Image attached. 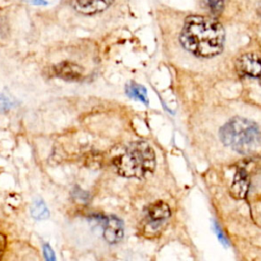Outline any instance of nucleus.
I'll return each instance as SVG.
<instances>
[{
    "mask_svg": "<svg viewBox=\"0 0 261 261\" xmlns=\"http://www.w3.org/2000/svg\"><path fill=\"white\" fill-rule=\"evenodd\" d=\"M170 210L167 204L163 202H157L151 205L147 211V226L152 230L161 227L163 222L169 217Z\"/></svg>",
    "mask_w": 261,
    "mask_h": 261,
    "instance_id": "39448f33",
    "label": "nucleus"
},
{
    "mask_svg": "<svg viewBox=\"0 0 261 261\" xmlns=\"http://www.w3.org/2000/svg\"><path fill=\"white\" fill-rule=\"evenodd\" d=\"M214 227H215V232H216V234L218 236V239H219L223 244H227L226 238L224 237V234L222 233V231L220 230V228L218 227V225H217V224H215V225H214Z\"/></svg>",
    "mask_w": 261,
    "mask_h": 261,
    "instance_id": "4468645a",
    "label": "nucleus"
},
{
    "mask_svg": "<svg viewBox=\"0 0 261 261\" xmlns=\"http://www.w3.org/2000/svg\"><path fill=\"white\" fill-rule=\"evenodd\" d=\"M54 73L65 81H80L83 79V67L71 61H61L53 67Z\"/></svg>",
    "mask_w": 261,
    "mask_h": 261,
    "instance_id": "6e6552de",
    "label": "nucleus"
},
{
    "mask_svg": "<svg viewBox=\"0 0 261 261\" xmlns=\"http://www.w3.org/2000/svg\"><path fill=\"white\" fill-rule=\"evenodd\" d=\"M155 153L152 147L143 141L132 142L113 158V166L124 177L143 178L155 168Z\"/></svg>",
    "mask_w": 261,
    "mask_h": 261,
    "instance_id": "f03ea898",
    "label": "nucleus"
},
{
    "mask_svg": "<svg viewBox=\"0 0 261 261\" xmlns=\"http://www.w3.org/2000/svg\"><path fill=\"white\" fill-rule=\"evenodd\" d=\"M15 105V101L8 95L0 94V114L9 111Z\"/></svg>",
    "mask_w": 261,
    "mask_h": 261,
    "instance_id": "9b49d317",
    "label": "nucleus"
},
{
    "mask_svg": "<svg viewBox=\"0 0 261 261\" xmlns=\"http://www.w3.org/2000/svg\"><path fill=\"white\" fill-rule=\"evenodd\" d=\"M113 0H72L73 8L85 15H92L107 9Z\"/></svg>",
    "mask_w": 261,
    "mask_h": 261,
    "instance_id": "0eeeda50",
    "label": "nucleus"
},
{
    "mask_svg": "<svg viewBox=\"0 0 261 261\" xmlns=\"http://www.w3.org/2000/svg\"><path fill=\"white\" fill-rule=\"evenodd\" d=\"M103 225L104 239L109 244L118 243L123 237V226L121 221L115 216H107L101 220Z\"/></svg>",
    "mask_w": 261,
    "mask_h": 261,
    "instance_id": "423d86ee",
    "label": "nucleus"
},
{
    "mask_svg": "<svg viewBox=\"0 0 261 261\" xmlns=\"http://www.w3.org/2000/svg\"><path fill=\"white\" fill-rule=\"evenodd\" d=\"M240 74L250 77L261 75V59L254 53H245L240 56L236 63Z\"/></svg>",
    "mask_w": 261,
    "mask_h": 261,
    "instance_id": "20e7f679",
    "label": "nucleus"
},
{
    "mask_svg": "<svg viewBox=\"0 0 261 261\" xmlns=\"http://www.w3.org/2000/svg\"><path fill=\"white\" fill-rule=\"evenodd\" d=\"M260 84H261V80H260Z\"/></svg>",
    "mask_w": 261,
    "mask_h": 261,
    "instance_id": "f3484780",
    "label": "nucleus"
},
{
    "mask_svg": "<svg viewBox=\"0 0 261 261\" xmlns=\"http://www.w3.org/2000/svg\"><path fill=\"white\" fill-rule=\"evenodd\" d=\"M43 252H44V257H45V260H46V261H56L55 254H54L52 248H51L48 244H45V245H44V247H43Z\"/></svg>",
    "mask_w": 261,
    "mask_h": 261,
    "instance_id": "ddd939ff",
    "label": "nucleus"
},
{
    "mask_svg": "<svg viewBox=\"0 0 261 261\" xmlns=\"http://www.w3.org/2000/svg\"><path fill=\"white\" fill-rule=\"evenodd\" d=\"M4 248H5V240L4 238L0 234V258L4 252Z\"/></svg>",
    "mask_w": 261,
    "mask_h": 261,
    "instance_id": "2eb2a0df",
    "label": "nucleus"
},
{
    "mask_svg": "<svg viewBox=\"0 0 261 261\" xmlns=\"http://www.w3.org/2000/svg\"><path fill=\"white\" fill-rule=\"evenodd\" d=\"M224 3H225V0H208L209 7L211 11L214 13L221 12L224 7Z\"/></svg>",
    "mask_w": 261,
    "mask_h": 261,
    "instance_id": "f8f14e48",
    "label": "nucleus"
},
{
    "mask_svg": "<svg viewBox=\"0 0 261 261\" xmlns=\"http://www.w3.org/2000/svg\"><path fill=\"white\" fill-rule=\"evenodd\" d=\"M125 93L128 97L135 100H139L142 103L148 104L147 91L143 86L136 83H129L125 86Z\"/></svg>",
    "mask_w": 261,
    "mask_h": 261,
    "instance_id": "1a4fd4ad",
    "label": "nucleus"
},
{
    "mask_svg": "<svg viewBox=\"0 0 261 261\" xmlns=\"http://www.w3.org/2000/svg\"><path fill=\"white\" fill-rule=\"evenodd\" d=\"M219 136L224 145L243 154L255 150L261 141L259 126L243 117H234L227 121L220 128Z\"/></svg>",
    "mask_w": 261,
    "mask_h": 261,
    "instance_id": "7ed1b4c3",
    "label": "nucleus"
},
{
    "mask_svg": "<svg viewBox=\"0 0 261 261\" xmlns=\"http://www.w3.org/2000/svg\"><path fill=\"white\" fill-rule=\"evenodd\" d=\"M31 214L35 219L42 220L49 216V210L42 200L36 201L31 207Z\"/></svg>",
    "mask_w": 261,
    "mask_h": 261,
    "instance_id": "9d476101",
    "label": "nucleus"
},
{
    "mask_svg": "<svg viewBox=\"0 0 261 261\" xmlns=\"http://www.w3.org/2000/svg\"><path fill=\"white\" fill-rule=\"evenodd\" d=\"M223 27L215 19L203 15H190L186 18L179 41L192 54L210 58L218 55L224 46Z\"/></svg>",
    "mask_w": 261,
    "mask_h": 261,
    "instance_id": "f257e3e1",
    "label": "nucleus"
},
{
    "mask_svg": "<svg viewBox=\"0 0 261 261\" xmlns=\"http://www.w3.org/2000/svg\"><path fill=\"white\" fill-rule=\"evenodd\" d=\"M34 5H47L48 2L46 0H29Z\"/></svg>",
    "mask_w": 261,
    "mask_h": 261,
    "instance_id": "dca6fc26",
    "label": "nucleus"
}]
</instances>
